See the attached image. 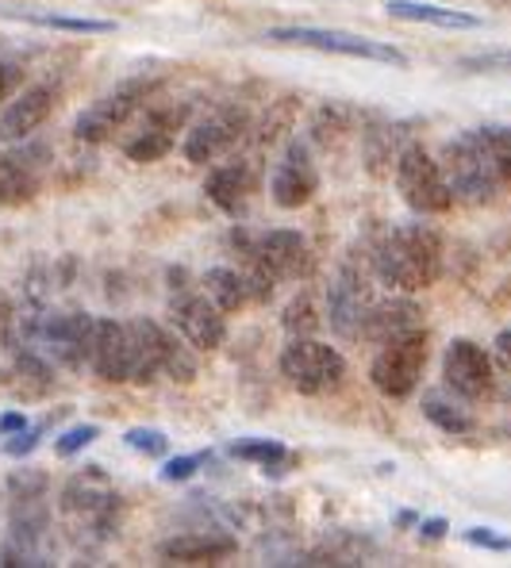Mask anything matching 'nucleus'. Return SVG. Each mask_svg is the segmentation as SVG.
Returning a JSON list of instances; mask_svg holds the SVG:
<instances>
[{
  "instance_id": "obj_4",
  "label": "nucleus",
  "mask_w": 511,
  "mask_h": 568,
  "mask_svg": "<svg viewBox=\"0 0 511 568\" xmlns=\"http://www.w3.org/2000/svg\"><path fill=\"white\" fill-rule=\"evenodd\" d=\"M131 381L150 384L154 377H173V381H189L197 373L189 346H181L166 327H158L154 320H131Z\"/></svg>"
},
{
  "instance_id": "obj_25",
  "label": "nucleus",
  "mask_w": 511,
  "mask_h": 568,
  "mask_svg": "<svg viewBox=\"0 0 511 568\" xmlns=\"http://www.w3.org/2000/svg\"><path fill=\"white\" fill-rule=\"evenodd\" d=\"M181 115H186L181 108H178L173 115H166V108H162V112H150V115H147V123H142L139 135L131 139L128 146H123V150H128L131 162H142V165H147V162H158V158L170 154V150H173V128H178Z\"/></svg>"
},
{
  "instance_id": "obj_15",
  "label": "nucleus",
  "mask_w": 511,
  "mask_h": 568,
  "mask_svg": "<svg viewBox=\"0 0 511 568\" xmlns=\"http://www.w3.org/2000/svg\"><path fill=\"white\" fill-rule=\"evenodd\" d=\"M247 131V112L242 108H220V112L204 115L200 123H192L189 135H186V158L192 165H204V162H216L223 158L234 142L242 139Z\"/></svg>"
},
{
  "instance_id": "obj_37",
  "label": "nucleus",
  "mask_w": 511,
  "mask_h": 568,
  "mask_svg": "<svg viewBox=\"0 0 511 568\" xmlns=\"http://www.w3.org/2000/svg\"><path fill=\"white\" fill-rule=\"evenodd\" d=\"M16 85H20V70H16L12 62H4V58H0V100L12 97Z\"/></svg>"
},
{
  "instance_id": "obj_13",
  "label": "nucleus",
  "mask_w": 511,
  "mask_h": 568,
  "mask_svg": "<svg viewBox=\"0 0 511 568\" xmlns=\"http://www.w3.org/2000/svg\"><path fill=\"white\" fill-rule=\"evenodd\" d=\"M147 81H128V85L112 89L108 97H100L97 104H89L86 112L78 115V123H73V135L81 142H104L112 139L116 131L123 128V123L131 120V115L139 112L142 97H147Z\"/></svg>"
},
{
  "instance_id": "obj_14",
  "label": "nucleus",
  "mask_w": 511,
  "mask_h": 568,
  "mask_svg": "<svg viewBox=\"0 0 511 568\" xmlns=\"http://www.w3.org/2000/svg\"><path fill=\"white\" fill-rule=\"evenodd\" d=\"M370 304H373V296H370L365 277L354 270V265H342L339 277L331 281V288H327V315H331L334 334H339V338H358Z\"/></svg>"
},
{
  "instance_id": "obj_10",
  "label": "nucleus",
  "mask_w": 511,
  "mask_h": 568,
  "mask_svg": "<svg viewBox=\"0 0 511 568\" xmlns=\"http://www.w3.org/2000/svg\"><path fill=\"white\" fill-rule=\"evenodd\" d=\"M116 491L112 484H108V476L97 469V465H89V469H81L73 476L70 484H66L62 491V511L70 523H81V530H93L100 541H104V534L112 530L116 519H120V504H116Z\"/></svg>"
},
{
  "instance_id": "obj_29",
  "label": "nucleus",
  "mask_w": 511,
  "mask_h": 568,
  "mask_svg": "<svg viewBox=\"0 0 511 568\" xmlns=\"http://www.w3.org/2000/svg\"><path fill=\"white\" fill-rule=\"evenodd\" d=\"M23 20L39 23V28H54V31H73V36H108L116 31L112 20H81V16H39V12H28Z\"/></svg>"
},
{
  "instance_id": "obj_7",
  "label": "nucleus",
  "mask_w": 511,
  "mask_h": 568,
  "mask_svg": "<svg viewBox=\"0 0 511 568\" xmlns=\"http://www.w3.org/2000/svg\"><path fill=\"white\" fill-rule=\"evenodd\" d=\"M427 365V331H408L400 338L381 342V354L370 365V381L381 396L389 399H404L415 392L419 377H423Z\"/></svg>"
},
{
  "instance_id": "obj_21",
  "label": "nucleus",
  "mask_w": 511,
  "mask_h": 568,
  "mask_svg": "<svg viewBox=\"0 0 511 568\" xmlns=\"http://www.w3.org/2000/svg\"><path fill=\"white\" fill-rule=\"evenodd\" d=\"M419 327H423V307H419L415 300H408V292H397V296H389V300H373L358 338L381 346V342L400 338V334L419 331Z\"/></svg>"
},
{
  "instance_id": "obj_31",
  "label": "nucleus",
  "mask_w": 511,
  "mask_h": 568,
  "mask_svg": "<svg viewBox=\"0 0 511 568\" xmlns=\"http://www.w3.org/2000/svg\"><path fill=\"white\" fill-rule=\"evenodd\" d=\"M97 426L93 423H81V426H70L66 434H58V442H54V454L58 457H78L86 446H93L97 442Z\"/></svg>"
},
{
  "instance_id": "obj_24",
  "label": "nucleus",
  "mask_w": 511,
  "mask_h": 568,
  "mask_svg": "<svg viewBox=\"0 0 511 568\" xmlns=\"http://www.w3.org/2000/svg\"><path fill=\"white\" fill-rule=\"evenodd\" d=\"M384 12L392 20L408 23H427V28H447V31H477L481 28V16L462 12V8H442V4H423V0H389Z\"/></svg>"
},
{
  "instance_id": "obj_23",
  "label": "nucleus",
  "mask_w": 511,
  "mask_h": 568,
  "mask_svg": "<svg viewBox=\"0 0 511 568\" xmlns=\"http://www.w3.org/2000/svg\"><path fill=\"white\" fill-rule=\"evenodd\" d=\"M239 549V541L228 530H181L173 538H166L158 546V554L173 565H216L223 557H231Z\"/></svg>"
},
{
  "instance_id": "obj_38",
  "label": "nucleus",
  "mask_w": 511,
  "mask_h": 568,
  "mask_svg": "<svg viewBox=\"0 0 511 568\" xmlns=\"http://www.w3.org/2000/svg\"><path fill=\"white\" fill-rule=\"evenodd\" d=\"M492 346H497V362L504 365V369H511V327H504L497 334V342H492Z\"/></svg>"
},
{
  "instance_id": "obj_27",
  "label": "nucleus",
  "mask_w": 511,
  "mask_h": 568,
  "mask_svg": "<svg viewBox=\"0 0 511 568\" xmlns=\"http://www.w3.org/2000/svg\"><path fill=\"white\" fill-rule=\"evenodd\" d=\"M423 415H427V423L439 426V430H447V434H469V426H473L465 407L458 404L454 396L439 392V388L423 396Z\"/></svg>"
},
{
  "instance_id": "obj_5",
  "label": "nucleus",
  "mask_w": 511,
  "mask_h": 568,
  "mask_svg": "<svg viewBox=\"0 0 511 568\" xmlns=\"http://www.w3.org/2000/svg\"><path fill=\"white\" fill-rule=\"evenodd\" d=\"M281 377L300 396H327L347 377V362L334 346H323L312 334H300L281 349Z\"/></svg>"
},
{
  "instance_id": "obj_19",
  "label": "nucleus",
  "mask_w": 511,
  "mask_h": 568,
  "mask_svg": "<svg viewBox=\"0 0 511 568\" xmlns=\"http://www.w3.org/2000/svg\"><path fill=\"white\" fill-rule=\"evenodd\" d=\"M43 158H47V150H39V146L8 150V154L0 158V204L20 207V204H28V200L39 196Z\"/></svg>"
},
{
  "instance_id": "obj_17",
  "label": "nucleus",
  "mask_w": 511,
  "mask_h": 568,
  "mask_svg": "<svg viewBox=\"0 0 511 568\" xmlns=\"http://www.w3.org/2000/svg\"><path fill=\"white\" fill-rule=\"evenodd\" d=\"M258 189V165L254 158H231V162H220L212 173L204 178V192L220 212L228 215H242Z\"/></svg>"
},
{
  "instance_id": "obj_30",
  "label": "nucleus",
  "mask_w": 511,
  "mask_h": 568,
  "mask_svg": "<svg viewBox=\"0 0 511 568\" xmlns=\"http://www.w3.org/2000/svg\"><path fill=\"white\" fill-rule=\"evenodd\" d=\"M123 442H128V446L142 457H166L170 454V438H166L162 430H154V426H131V430L123 434Z\"/></svg>"
},
{
  "instance_id": "obj_41",
  "label": "nucleus",
  "mask_w": 511,
  "mask_h": 568,
  "mask_svg": "<svg viewBox=\"0 0 511 568\" xmlns=\"http://www.w3.org/2000/svg\"><path fill=\"white\" fill-rule=\"evenodd\" d=\"M465 65H473V70H481V65H511V54H484V58H469Z\"/></svg>"
},
{
  "instance_id": "obj_22",
  "label": "nucleus",
  "mask_w": 511,
  "mask_h": 568,
  "mask_svg": "<svg viewBox=\"0 0 511 568\" xmlns=\"http://www.w3.org/2000/svg\"><path fill=\"white\" fill-rule=\"evenodd\" d=\"M54 112V89L50 85H31L23 93L8 100V108L0 112V139L4 142H23L31 139L47 123V115Z\"/></svg>"
},
{
  "instance_id": "obj_6",
  "label": "nucleus",
  "mask_w": 511,
  "mask_h": 568,
  "mask_svg": "<svg viewBox=\"0 0 511 568\" xmlns=\"http://www.w3.org/2000/svg\"><path fill=\"white\" fill-rule=\"evenodd\" d=\"M397 189L412 212L419 215H442L454 204L447 178H442L439 158H431L427 146H404L397 158Z\"/></svg>"
},
{
  "instance_id": "obj_42",
  "label": "nucleus",
  "mask_w": 511,
  "mask_h": 568,
  "mask_svg": "<svg viewBox=\"0 0 511 568\" xmlns=\"http://www.w3.org/2000/svg\"><path fill=\"white\" fill-rule=\"evenodd\" d=\"M419 523V515L415 511H400L397 515V526H415Z\"/></svg>"
},
{
  "instance_id": "obj_2",
  "label": "nucleus",
  "mask_w": 511,
  "mask_h": 568,
  "mask_svg": "<svg viewBox=\"0 0 511 568\" xmlns=\"http://www.w3.org/2000/svg\"><path fill=\"white\" fill-rule=\"evenodd\" d=\"M373 273L392 292H423L442 273V239L427 223H400L381 239L373 254Z\"/></svg>"
},
{
  "instance_id": "obj_26",
  "label": "nucleus",
  "mask_w": 511,
  "mask_h": 568,
  "mask_svg": "<svg viewBox=\"0 0 511 568\" xmlns=\"http://www.w3.org/2000/svg\"><path fill=\"white\" fill-rule=\"evenodd\" d=\"M200 284H204V296L212 300L223 315L239 312V307L250 300L247 281H242V270H231V265H212V270L200 277Z\"/></svg>"
},
{
  "instance_id": "obj_8",
  "label": "nucleus",
  "mask_w": 511,
  "mask_h": 568,
  "mask_svg": "<svg viewBox=\"0 0 511 568\" xmlns=\"http://www.w3.org/2000/svg\"><path fill=\"white\" fill-rule=\"evenodd\" d=\"M93 331H97L93 315H86V312H50V315H39V320L31 323V346H36L39 354H47L54 365L78 369V365L89 362Z\"/></svg>"
},
{
  "instance_id": "obj_18",
  "label": "nucleus",
  "mask_w": 511,
  "mask_h": 568,
  "mask_svg": "<svg viewBox=\"0 0 511 568\" xmlns=\"http://www.w3.org/2000/svg\"><path fill=\"white\" fill-rule=\"evenodd\" d=\"M89 365L100 381L123 384L131 381V331L120 320H97L93 346H89Z\"/></svg>"
},
{
  "instance_id": "obj_3",
  "label": "nucleus",
  "mask_w": 511,
  "mask_h": 568,
  "mask_svg": "<svg viewBox=\"0 0 511 568\" xmlns=\"http://www.w3.org/2000/svg\"><path fill=\"white\" fill-rule=\"evenodd\" d=\"M442 178H447L454 200H465V204H484V200L497 196V189L504 185L497 170V158H492V146L484 139V128L477 131H462L442 146Z\"/></svg>"
},
{
  "instance_id": "obj_9",
  "label": "nucleus",
  "mask_w": 511,
  "mask_h": 568,
  "mask_svg": "<svg viewBox=\"0 0 511 568\" xmlns=\"http://www.w3.org/2000/svg\"><path fill=\"white\" fill-rule=\"evenodd\" d=\"M270 43L281 47H308V50H323V54H339V58H365V62H381V65H404V50L381 43V39H365L354 31H331V28H273Z\"/></svg>"
},
{
  "instance_id": "obj_12",
  "label": "nucleus",
  "mask_w": 511,
  "mask_h": 568,
  "mask_svg": "<svg viewBox=\"0 0 511 568\" xmlns=\"http://www.w3.org/2000/svg\"><path fill=\"white\" fill-rule=\"evenodd\" d=\"M170 320H173V327L181 331V338H186L192 349H220L223 346L228 323H223V312L204 296V292L173 284Z\"/></svg>"
},
{
  "instance_id": "obj_16",
  "label": "nucleus",
  "mask_w": 511,
  "mask_h": 568,
  "mask_svg": "<svg viewBox=\"0 0 511 568\" xmlns=\"http://www.w3.org/2000/svg\"><path fill=\"white\" fill-rule=\"evenodd\" d=\"M315 189H320V173H315L312 150H308V142L292 139L289 150H284V158H281V165L270 178L273 204L278 207H304L308 200L315 196Z\"/></svg>"
},
{
  "instance_id": "obj_36",
  "label": "nucleus",
  "mask_w": 511,
  "mask_h": 568,
  "mask_svg": "<svg viewBox=\"0 0 511 568\" xmlns=\"http://www.w3.org/2000/svg\"><path fill=\"white\" fill-rule=\"evenodd\" d=\"M465 541L477 549H492V554H508L511 549V538H504V534H492L489 526H473V530H465Z\"/></svg>"
},
{
  "instance_id": "obj_28",
  "label": "nucleus",
  "mask_w": 511,
  "mask_h": 568,
  "mask_svg": "<svg viewBox=\"0 0 511 568\" xmlns=\"http://www.w3.org/2000/svg\"><path fill=\"white\" fill-rule=\"evenodd\" d=\"M231 457H239V462H254L258 469H281V465L289 462V449L273 438H247V442H234Z\"/></svg>"
},
{
  "instance_id": "obj_32",
  "label": "nucleus",
  "mask_w": 511,
  "mask_h": 568,
  "mask_svg": "<svg viewBox=\"0 0 511 568\" xmlns=\"http://www.w3.org/2000/svg\"><path fill=\"white\" fill-rule=\"evenodd\" d=\"M484 139H489L492 158H497L500 181L511 185V128H484Z\"/></svg>"
},
{
  "instance_id": "obj_33",
  "label": "nucleus",
  "mask_w": 511,
  "mask_h": 568,
  "mask_svg": "<svg viewBox=\"0 0 511 568\" xmlns=\"http://www.w3.org/2000/svg\"><path fill=\"white\" fill-rule=\"evenodd\" d=\"M315 323H320V320H315V307H312V300H308V296H300L297 304L284 312V327L297 331V334H312Z\"/></svg>"
},
{
  "instance_id": "obj_39",
  "label": "nucleus",
  "mask_w": 511,
  "mask_h": 568,
  "mask_svg": "<svg viewBox=\"0 0 511 568\" xmlns=\"http://www.w3.org/2000/svg\"><path fill=\"white\" fill-rule=\"evenodd\" d=\"M23 426H28V419H23L20 412H4V415H0V434H4V438H8V434H16V430H23Z\"/></svg>"
},
{
  "instance_id": "obj_1",
  "label": "nucleus",
  "mask_w": 511,
  "mask_h": 568,
  "mask_svg": "<svg viewBox=\"0 0 511 568\" xmlns=\"http://www.w3.org/2000/svg\"><path fill=\"white\" fill-rule=\"evenodd\" d=\"M47 473L16 469L8 476V534L0 541V565H47Z\"/></svg>"
},
{
  "instance_id": "obj_11",
  "label": "nucleus",
  "mask_w": 511,
  "mask_h": 568,
  "mask_svg": "<svg viewBox=\"0 0 511 568\" xmlns=\"http://www.w3.org/2000/svg\"><path fill=\"white\" fill-rule=\"evenodd\" d=\"M442 381L454 392L458 399L473 404V399L492 396L497 388V365H492L489 349H481L469 338H454L447 346V357H442Z\"/></svg>"
},
{
  "instance_id": "obj_20",
  "label": "nucleus",
  "mask_w": 511,
  "mask_h": 568,
  "mask_svg": "<svg viewBox=\"0 0 511 568\" xmlns=\"http://www.w3.org/2000/svg\"><path fill=\"white\" fill-rule=\"evenodd\" d=\"M254 257L273 273L278 281H300L312 270V250L300 231H270L262 242H254Z\"/></svg>"
},
{
  "instance_id": "obj_35",
  "label": "nucleus",
  "mask_w": 511,
  "mask_h": 568,
  "mask_svg": "<svg viewBox=\"0 0 511 568\" xmlns=\"http://www.w3.org/2000/svg\"><path fill=\"white\" fill-rule=\"evenodd\" d=\"M39 438H43V426H23V430L8 434L4 454H8V457H28L31 449L39 446Z\"/></svg>"
},
{
  "instance_id": "obj_34",
  "label": "nucleus",
  "mask_w": 511,
  "mask_h": 568,
  "mask_svg": "<svg viewBox=\"0 0 511 568\" xmlns=\"http://www.w3.org/2000/svg\"><path fill=\"white\" fill-rule=\"evenodd\" d=\"M208 462V454H181V457H170L162 465V480H189V476L200 473V465Z\"/></svg>"
},
{
  "instance_id": "obj_40",
  "label": "nucleus",
  "mask_w": 511,
  "mask_h": 568,
  "mask_svg": "<svg viewBox=\"0 0 511 568\" xmlns=\"http://www.w3.org/2000/svg\"><path fill=\"white\" fill-rule=\"evenodd\" d=\"M447 530H450V523H447V519H427V523H423V538H427V541L447 538Z\"/></svg>"
}]
</instances>
